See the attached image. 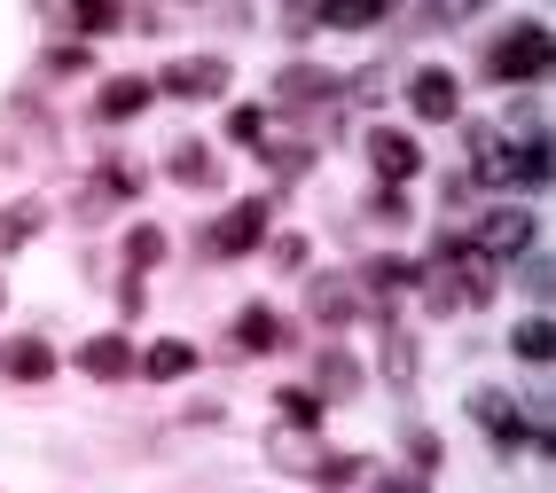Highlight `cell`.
I'll list each match as a JSON object with an SVG mask.
<instances>
[{
  "label": "cell",
  "instance_id": "1",
  "mask_svg": "<svg viewBox=\"0 0 556 493\" xmlns=\"http://www.w3.org/2000/svg\"><path fill=\"white\" fill-rule=\"evenodd\" d=\"M416 282L431 290V306L439 314H470V306H486V290H494V258H478L470 243H439L431 267H416Z\"/></svg>",
  "mask_w": 556,
  "mask_h": 493
},
{
  "label": "cell",
  "instance_id": "27",
  "mask_svg": "<svg viewBox=\"0 0 556 493\" xmlns=\"http://www.w3.org/2000/svg\"><path fill=\"white\" fill-rule=\"evenodd\" d=\"M407 454H416V470H439V439H431V431L407 439Z\"/></svg>",
  "mask_w": 556,
  "mask_h": 493
},
{
  "label": "cell",
  "instance_id": "10",
  "mask_svg": "<svg viewBox=\"0 0 556 493\" xmlns=\"http://www.w3.org/2000/svg\"><path fill=\"white\" fill-rule=\"evenodd\" d=\"M48 368H55V353L40 337H9V345H0V376H16V384H40Z\"/></svg>",
  "mask_w": 556,
  "mask_h": 493
},
{
  "label": "cell",
  "instance_id": "28",
  "mask_svg": "<svg viewBox=\"0 0 556 493\" xmlns=\"http://www.w3.org/2000/svg\"><path fill=\"white\" fill-rule=\"evenodd\" d=\"M87 63H94L87 48H55V55H48V71H63V79H71V71H87Z\"/></svg>",
  "mask_w": 556,
  "mask_h": 493
},
{
  "label": "cell",
  "instance_id": "20",
  "mask_svg": "<svg viewBox=\"0 0 556 493\" xmlns=\"http://www.w3.org/2000/svg\"><path fill=\"white\" fill-rule=\"evenodd\" d=\"M40 204H16V212H0V251H16V243H31V236H40Z\"/></svg>",
  "mask_w": 556,
  "mask_h": 493
},
{
  "label": "cell",
  "instance_id": "6",
  "mask_svg": "<svg viewBox=\"0 0 556 493\" xmlns=\"http://www.w3.org/2000/svg\"><path fill=\"white\" fill-rule=\"evenodd\" d=\"M407 102H416V118H463L455 71H416V79H407Z\"/></svg>",
  "mask_w": 556,
  "mask_h": 493
},
{
  "label": "cell",
  "instance_id": "22",
  "mask_svg": "<svg viewBox=\"0 0 556 493\" xmlns=\"http://www.w3.org/2000/svg\"><path fill=\"white\" fill-rule=\"evenodd\" d=\"M228 134H236L243 149H267V110H258V102H243L236 118H228Z\"/></svg>",
  "mask_w": 556,
  "mask_h": 493
},
{
  "label": "cell",
  "instance_id": "19",
  "mask_svg": "<svg viewBox=\"0 0 556 493\" xmlns=\"http://www.w3.org/2000/svg\"><path fill=\"white\" fill-rule=\"evenodd\" d=\"M157 258H165V227H150V219H141L134 236H126V267L141 275V267H157Z\"/></svg>",
  "mask_w": 556,
  "mask_h": 493
},
{
  "label": "cell",
  "instance_id": "29",
  "mask_svg": "<svg viewBox=\"0 0 556 493\" xmlns=\"http://www.w3.org/2000/svg\"><path fill=\"white\" fill-rule=\"evenodd\" d=\"M377 493H431V485H424V478H392V470H384V478H377Z\"/></svg>",
  "mask_w": 556,
  "mask_h": 493
},
{
  "label": "cell",
  "instance_id": "18",
  "mask_svg": "<svg viewBox=\"0 0 556 493\" xmlns=\"http://www.w3.org/2000/svg\"><path fill=\"white\" fill-rule=\"evenodd\" d=\"M173 180H189V188H212V180H219V165L204 157L197 141H180V149H173Z\"/></svg>",
  "mask_w": 556,
  "mask_h": 493
},
{
  "label": "cell",
  "instance_id": "24",
  "mask_svg": "<svg viewBox=\"0 0 556 493\" xmlns=\"http://www.w3.org/2000/svg\"><path fill=\"white\" fill-rule=\"evenodd\" d=\"M282 415H290L299 431H314V424H321V400H314V392H282Z\"/></svg>",
  "mask_w": 556,
  "mask_h": 493
},
{
  "label": "cell",
  "instance_id": "9",
  "mask_svg": "<svg viewBox=\"0 0 556 493\" xmlns=\"http://www.w3.org/2000/svg\"><path fill=\"white\" fill-rule=\"evenodd\" d=\"M368 157H377V173H384V180H407V173L424 165V149L407 141V134H392V126H377V134H368Z\"/></svg>",
  "mask_w": 556,
  "mask_h": 493
},
{
  "label": "cell",
  "instance_id": "30",
  "mask_svg": "<svg viewBox=\"0 0 556 493\" xmlns=\"http://www.w3.org/2000/svg\"><path fill=\"white\" fill-rule=\"evenodd\" d=\"M470 9H486V0H439V9H431V16H439V24H447V16H470Z\"/></svg>",
  "mask_w": 556,
  "mask_h": 493
},
{
  "label": "cell",
  "instance_id": "26",
  "mask_svg": "<svg viewBox=\"0 0 556 493\" xmlns=\"http://www.w3.org/2000/svg\"><path fill=\"white\" fill-rule=\"evenodd\" d=\"M275 267L299 275V267H306V243H299V236H275Z\"/></svg>",
  "mask_w": 556,
  "mask_h": 493
},
{
  "label": "cell",
  "instance_id": "11",
  "mask_svg": "<svg viewBox=\"0 0 556 493\" xmlns=\"http://www.w3.org/2000/svg\"><path fill=\"white\" fill-rule=\"evenodd\" d=\"M384 16H392V0H321V24L329 31H368Z\"/></svg>",
  "mask_w": 556,
  "mask_h": 493
},
{
  "label": "cell",
  "instance_id": "2",
  "mask_svg": "<svg viewBox=\"0 0 556 493\" xmlns=\"http://www.w3.org/2000/svg\"><path fill=\"white\" fill-rule=\"evenodd\" d=\"M267 219H275L267 197H243V204H228V212L204 227V251H212V258H251L258 243H267Z\"/></svg>",
  "mask_w": 556,
  "mask_h": 493
},
{
  "label": "cell",
  "instance_id": "3",
  "mask_svg": "<svg viewBox=\"0 0 556 493\" xmlns=\"http://www.w3.org/2000/svg\"><path fill=\"white\" fill-rule=\"evenodd\" d=\"M541 71H548V31H541V24L502 31L494 55H486V79H502V87H533Z\"/></svg>",
  "mask_w": 556,
  "mask_h": 493
},
{
  "label": "cell",
  "instance_id": "16",
  "mask_svg": "<svg viewBox=\"0 0 556 493\" xmlns=\"http://www.w3.org/2000/svg\"><path fill=\"white\" fill-rule=\"evenodd\" d=\"M189 368H197V345L165 337V345H150V353H141V368H134V376H189Z\"/></svg>",
  "mask_w": 556,
  "mask_h": 493
},
{
  "label": "cell",
  "instance_id": "13",
  "mask_svg": "<svg viewBox=\"0 0 556 493\" xmlns=\"http://www.w3.org/2000/svg\"><path fill=\"white\" fill-rule=\"evenodd\" d=\"M353 384H361V361H353V353H321V368H314V400H353Z\"/></svg>",
  "mask_w": 556,
  "mask_h": 493
},
{
  "label": "cell",
  "instance_id": "12",
  "mask_svg": "<svg viewBox=\"0 0 556 493\" xmlns=\"http://www.w3.org/2000/svg\"><path fill=\"white\" fill-rule=\"evenodd\" d=\"M94 102H102V118H141V110L157 102V87H150V79H110Z\"/></svg>",
  "mask_w": 556,
  "mask_h": 493
},
{
  "label": "cell",
  "instance_id": "17",
  "mask_svg": "<svg viewBox=\"0 0 556 493\" xmlns=\"http://www.w3.org/2000/svg\"><path fill=\"white\" fill-rule=\"evenodd\" d=\"M353 314H361V306H353L345 282H314V321H321V329H345Z\"/></svg>",
  "mask_w": 556,
  "mask_h": 493
},
{
  "label": "cell",
  "instance_id": "7",
  "mask_svg": "<svg viewBox=\"0 0 556 493\" xmlns=\"http://www.w3.org/2000/svg\"><path fill=\"white\" fill-rule=\"evenodd\" d=\"M165 94H180V102L228 94V63H212V55H197V63H173V71H165Z\"/></svg>",
  "mask_w": 556,
  "mask_h": 493
},
{
  "label": "cell",
  "instance_id": "5",
  "mask_svg": "<svg viewBox=\"0 0 556 493\" xmlns=\"http://www.w3.org/2000/svg\"><path fill=\"white\" fill-rule=\"evenodd\" d=\"M470 415H478V424H494V446H502V454H517V446H533V454H541V431L526 424V415H509V400H502V392H478V400H470Z\"/></svg>",
  "mask_w": 556,
  "mask_h": 493
},
{
  "label": "cell",
  "instance_id": "4",
  "mask_svg": "<svg viewBox=\"0 0 556 493\" xmlns=\"http://www.w3.org/2000/svg\"><path fill=\"white\" fill-rule=\"evenodd\" d=\"M533 243V219L526 212H517V204H502V212H486V227H478V258H517V251H526Z\"/></svg>",
  "mask_w": 556,
  "mask_h": 493
},
{
  "label": "cell",
  "instance_id": "23",
  "mask_svg": "<svg viewBox=\"0 0 556 493\" xmlns=\"http://www.w3.org/2000/svg\"><path fill=\"white\" fill-rule=\"evenodd\" d=\"M509 345L526 353V361H548V345H556V337H548V321L533 314V321H517V337H509Z\"/></svg>",
  "mask_w": 556,
  "mask_h": 493
},
{
  "label": "cell",
  "instance_id": "14",
  "mask_svg": "<svg viewBox=\"0 0 556 493\" xmlns=\"http://www.w3.org/2000/svg\"><path fill=\"white\" fill-rule=\"evenodd\" d=\"M126 197H134V165H102L94 188H87V204H79V219H94V212H110V204H126Z\"/></svg>",
  "mask_w": 556,
  "mask_h": 493
},
{
  "label": "cell",
  "instance_id": "25",
  "mask_svg": "<svg viewBox=\"0 0 556 493\" xmlns=\"http://www.w3.org/2000/svg\"><path fill=\"white\" fill-rule=\"evenodd\" d=\"M368 282H377V290H407V282H416V267H400V258H377V267H368Z\"/></svg>",
  "mask_w": 556,
  "mask_h": 493
},
{
  "label": "cell",
  "instance_id": "15",
  "mask_svg": "<svg viewBox=\"0 0 556 493\" xmlns=\"http://www.w3.org/2000/svg\"><path fill=\"white\" fill-rule=\"evenodd\" d=\"M236 345H243V353H275V345H282V321H275L267 306H243V321H236Z\"/></svg>",
  "mask_w": 556,
  "mask_h": 493
},
{
  "label": "cell",
  "instance_id": "8",
  "mask_svg": "<svg viewBox=\"0 0 556 493\" xmlns=\"http://www.w3.org/2000/svg\"><path fill=\"white\" fill-rule=\"evenodd\" d=\"M79 368H87V376H102V384H118V376H134V368H141V353L126 345V337H87V345H79Z\"/></svg>",
  "mask_w": 556,
  "mask_h": 493
},
{
  "label": "cell",
  "instance_id": "21",
  "mask_svg": "<svg viewBox=\"0 0 556 493\" xmlns=\"http://www.w3.org/2000/svg\"><path fill=\"white\" fill-rule=\"evenodd\" d=\"M63 9H71L79 31H110V24H118V0H63Z\"/></svg>",
  "mask_w": 556,
  "mask_h": 493
}]
</instances>
